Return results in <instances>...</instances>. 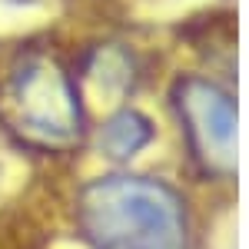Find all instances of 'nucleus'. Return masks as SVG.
<instances>
[{
	"instance_id": "f257e3e1",
	"label": "nucleus",
	"mask_w": 249,
	"mask_h": 249,
	"mask_svg": "<svg viewBox=\"0 0 249 249\" xmlns=\"http://www.w3.org/2000/svg\"><path fill=\"white\" fill-rule=\"evenodd\" d=\"M77 219L93 249H190L186 203L163 179L100 176L80 190Z\"/></svg>"
},
{
	"instance_id": "f03ea898",
	"label": "nucleus",
	"mask_w": 249,
	"mask_h": 249,
	"mask_svg": "<svg viewBox=\"0 0 249 249\" xmlns=\"http://www.w3.org/2000/svg\"><path fill=\"white\" fill-rule=\"evenodd\" d=\"M3 123L27 143L37 146H70L80 136L83 110L70 73L47 57H30L3 90L0 103Z\"/></svg>"
},
{
	"instance_id": "20e7f679",
	"label": "nucleus",
	"mask_w": 249,
	"mask_h": 249,
	"mask_svg": "<svg viewBox=\"0 0 249 249\" xmlns=\"http://www.w3.org/2000/svg\"><path fill=\"white\" fill-rule=\"evenodd\" d=\"M153 140H156V126L146 113H140V110H116L113 116L103 120V126L96 133V146H100L103 156H110L116 163H126L136 153H143Z\"/></svg>"
},
{
	"instance_id": "7ed1b4c3",
	"label": "nucleus",
	"mask_w": 249,
	"mask_h": 249,
	"mask_svg": "<svg viewBox=\"0 0 249 249\" xmlns=\"http://www.w3.org/2000/svg\"><path fill=\"white\" fill-rule=\"evenodd\" d=\"M173 107L183 123L190 156L203 173L230 176L236 170V103L206 77H179L173 87Z\"/></svg>"
}]
</instances>
